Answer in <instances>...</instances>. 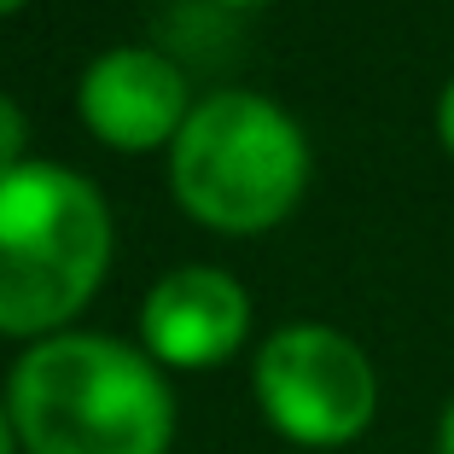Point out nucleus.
I'll use <instances>...</instances> for the list:
<instances>
[{
	"mask_svg": "<svg viewBox=\"0 0 454 454\" xmlns=\"http://www.w3.org/2000/svg\"><path fill=\"white\" fill-rule=\"evenodd\" d=\"M181 210L222 233H262L286 222L309 187V140L274 99L215 94L192 106L169 163Z\"/></svg>",
	"mask_w": 454,
	"mask_h": 454,
	"instance_id": "3",
	"label": "nucleus"
},
{
	"mask_svg": "<svg viewBox=\"0 0 454 454\" xmlns=\"http://www.w3.org/2000/svg\"><path fill=\"white\" fill-rule=\"evenodd\" d=\"M106 268L111 215L82 175L59 163L0 175V333H59L99 292Z\"/></svg>",
	"mask_w": 454,
	"mask_h": 454,
	"instance_id": "2",
	"label": "nucleus"
},
{
	"mask_svg": "<svg viewBox=\"0 0 454 454\" xmlns=\"http://www.w3.org/2000/svg\"><path fill=\"white\" fill-rule=\"evenodd\" d=\"M6 408L24 454H169L175 437V396L158 361L99 333L29 344Z\"/></svg>",
	"mask_w": 454,
	"mask_h": 454,
	"instance_id": "1",
	"label": "nucleus"
},
{
	"mask_svg": "<svg viewBox=\"0 0 454 454\" xmlns=\"http://www.w3.org/2000/svg\"><path fill=\"white\" fill-rule=\"evenodd\" d=\"M24 140H29L24 111H18V99H12V94H0V175L24 163Z\"/></svg>",
	"mask_w": 454,
	"mask_h": 454,
	"instance_id": "7",
	"label": "nucleus"
},
{
	"mask_svg": "<svg viewBox=\"0 0 454 454\" xmlns=\"http://www.w3.org/2000/svg\"><path fill=\"white\" fill-rule=\"evenodd\" d=\"M0 454H18V431H12V408L0 402Z\"/></svg>",
	"mask_w": 454,
	"mask_h": 454,
	"instance_id": "10",
	"label": "nucleus"
},
{
	"mask_svg": "<svg viewBox=\"0 0 454 454\" xmlns=\"http://www.w3.org/2000/svg\"><path fill=\"white\" fill-rule=\"evenodd\" d=\"M215 6H262V0H215Z\"/></svg>",
	"mask_w": 454,
	"mask_h": 454,
	"instance_id": "11",
	"label": "nucleus"
},
{
	"mask_svg": "<svg viewBox=\"0 0 454 454\" xmlns=\"http://www.w3.org/2000/svg\"><path fill=\"white\" fill-rule=\"evenodd\" d=\"M18 6H24V0H0V12H18Z\"/></svg>",
	"mask_w": 454,
	"mask_h": 454,
	"instance_id": "12",
	"label": "nucleus"
},
{
	"mask_svg": "<svg viewBox=\"0 0 454 454\" xmlns=\"http://www.w3.org/2000/svg\"><path fill=\"white\" fill-rule=\"evenodd\" d=\"M251 333V297L222 268H175L140 309L146 356L163 367H222Z\"/></svg>",
	"mask_w": 454,
	"mask_h": 454,
	"instance_id": "5",
	"label": "nucleus"
},
{
	"mask_svg": "<svg viewBox=\"0 0 454 454\" xmlns=\"http://www.w3.org/2000/svg\"><path fill=\"white\" fill-rule=\"evenodd\" d=\"M82 117L117 152H152L187 129V82L152 47H117L82 76Z\"/></svg>",
	"mask_w": 454,
	"mask_h": 454,
	"instance_id": "6",
	"label": "nucleus"
},
{
	"mask_svg": "<svg viewBox=\"0 0 454 454\" xmlns=\"http://www.w3.org/2000/svg\"><path fill=\"white\" fill-rule=\"evenodd\" d=\"M437 134H442V146H449V158H454V82L442 88V99H437Z\"/></svg>",
	"mask_w": 454,
	"mask_h": 454,
	"instance_id": "8",
	"label": "nucleus"
},
{
	"mask_svg": "<svg viewBox=\"0 0 454 454\" xmlns=\"http://www.w3.org/2000/svg\"><path fill=\"white\" fill-rule=\"evenodd\" d=\"M437 454H454V396L442 402V419H437Z\"/></svg>",
	"mask_w": 454,
	"mask_h": 454,
	"instance_id": "9",
	"label": "nucleus"
},
{
	"mask_svg": "<svg viewBox=\"0 0 454 454\" xmlns=\"http://www.w3.org/2000/svg\"><path fill=\"white\" fill-rule=\"evenodd\" d=\"M268 426L297 449H344L379 414V373L338 326L297 321L256 349L251 367Z\"/></svg>",
	"mask_w": 454,
	"mask_h": 454,
	"instance_id": "4",
	"label": "nucleus"
}]
</instances>
